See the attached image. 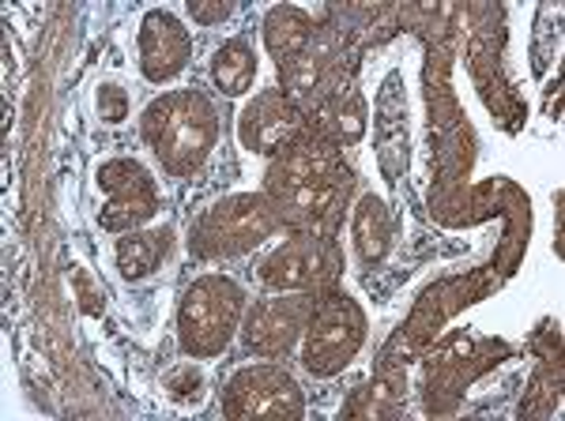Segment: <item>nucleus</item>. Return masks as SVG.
<instances>
[{
	"mask_svg": "<svg viewBox=\"0 0 565 421\" xmlns=\"http://www.w3.org/2000/svg\"><path fill=\"white\" fill-rule=\"evenodd\" d=\"M215 109L196 90H170L143 114V140L170 173H193L215 143Z\"/></svg>",
	"mask_w": 565,
	"mask_h": 421,
	"instance_id": "f257e3e1",
	"label": "nucleus"
},
{
	"mask_svg": "<svg viewBox=\"0 0 565 421\" xmlns=\"http://www.w3.org/2000/svg\"><path fill=\"white\" fill-rule=\"evenodd\" d=\"M242 290L223 274H204L181 301V346L193 358H212L231 343L242 320Z\"/></svg>",
	"mask_w": 565,
	"mask_h": 421,
	"instance_id": "f03ea898",
	"label": "nucleus"
},
{
	"mask_svg": "<svg viewBox=\"0 0 565 421\" xmlns=\"http://www.w3.org/2000/svg\"><path fill=\"white\" fill-rule=\"evenodd\" d=\"M359 343L362 313L348 298H328L321 305H313V313L306 320V369H313L317 377H332L354 358Z\"/></svg>",
	"mask_w": 565,
	"mask_h": 421,
	"instance_id": "7ed1b4c3",
	"label": "nucleus"
},
{
	"mask_svg": "<svg viewBox=\"0 0 565 421\" xmlns=\"http://www.w3.org/2000/svg\"><path fill=\"white\" fill-rule=\"evenodd\" d=\"M226 410L234 418H298L302 414V391L276 365H253L231 380Z\"/></svg>",
	"mask_w": 565,
	"mask_h": 421,
	"instance_id": "20e7f679",
	"label": "nucleus"
},
{
	"mask_svg": "<svg viewBox=\"0 0 565 421\" xmlns=\"http://www.w3.org/2000/svg\"><path fill=\"white\" fill-rule=\"evenodd\" d=\"M98 188L106 192L103 226L106 230H129V226L148 223L159 207L151 173L132 159H114L98 170Z\"/></svg>",
	"mask_w": 565,
	"mask_h": 421,
	"instance_id": "39448f33",
	"label": "nucleus"
},
{
	"mask_svg": "<svg viewBox=\"0 0 565 421\" xmlns=\"http://www.w3.org/2000/svg\"><path fill=\"white\" fill-rule=\"evenodd\" d=\"M271 230H276V210L257 196H234L204 218L200 237L207 252H242Z\"/></svg>",
	"mask_w": 565,
	"mask_h": 421,
	"instance_id": "423d86ee",
	"label": "nucleus"
},
{
	"mask_svg": "<svg viewBox=\"0 0 565 421\" xmlns=\"http://www.w3.org/2000/svg\"><path fill=\"white\" fill-rule=\"evenodd\" d=\"M242 143L257 154H282L302 140V114L282 90L257 95L242 109Z\"/></svg>",
	"mask_w": 565,
	"mask_h": 421,
	"instance_id": "0eeeda50",
	"label": "nucleus"
},
{
	"mask_svg": "<svg viewBox=\"0 0 565 421\" xmlns=\"http://www.w3.org/2000/svg\"><path fill=\"white\" fill-rule=\"evenodd\" d=\"M309 313H313V298L306 294L260 301L245 320V343L264 358H279V354H287L295 346L298 335H306Z\"/></svg>",
	"mask_w": 565,
	"mask_h": 421,
	"instance_id": "6e6552de",
	"label": "nucleus"
},
{
	"mask_svg": "<svg viewBox=\"0 0 565 421\" xmlns=\"http://www.w3.org/2000/svg\"><path fill=\"white\" fill-rule=\"evenodd\" d=\"M193 39L181 26L178 15L170 12H148L140 23V68L151 84H167L189 64Z\"/></svg>",
	"mask_w": 565,
	"mask_h": 421,
	"instance_id": "1a4fd4ad",
	"label": "nucleus"
},
{
	"mask_svg": "<svg viewBox=\"0 0 565 421\" xmlns=\"http://www.w3.org/2000/svg\"><path fill=\"white\" fill-rule=\"evenodd\" d=\"M324 268V249L313 237H302L295 245H282V249L264 263V279L279 290H309L313 282H321Z\"/></svg>",
	"mask_w": 565,
	"mask_h": 421,
	"instance_id": "9d476101",
	"label": "nucleus"
},
{
	"mask_svg": "<svg viewBox=\"0 0 565 421\" xmlns=\"http://www.w3.org/2000/svg\"><path fill=\"white\" fill-rule=\"evenodd\" d=\"M264 39H268L271 57L279 61V68H287L290 61H298L313 45V15L302 8H271L264 20Z\"/></svg>",
	"mask_w": 565,
	"mask_h": 421,
	"instance_id": "9b49d317",
	"label": "nucleus"
},
{
	"mask_svg": "<svg viewBox=\"0 0 565 421\" xmlns=\"http://www.w3.org/2000/svg\"><path fill=\"white\" fill-rule=\"evenodd\" d=\"M212 76L223 95H245L257 79V53L245 39H231L215 50L212 61Z\"/></svg>",
	"mask_w": 565,
	"mask_h": 421,
	"instance_id": "f8f14e48",
	"label": "nucleus"
},
{
	"mask_svg": "<svg viewBox=\"0 0 565 421\" xmlns=\"http://www.w3.org/2000/svg\"><path fill=\"white\" fill-rule=\"evenodd\" d=\"M321 125L335 140L354 143L362 132H366V109H362V98L354 90H332V95L321 102Z\"/></svg>",
	"mask_w": 565,
	"mask_h": 421,
	"instance_id": "ddd939ff",
	"label": "nucleus"
},
{
	"mask_svg": "<svg viewBox=\"0 0 565 421\" xmlns=\"http://www.w3.org/2000/svg\"><path fill=\"white\" fill-rule=\"evenodd\" d=\"M167 252V234H129L117 241V268L125 279H143Z\"/></svg>",
	"mask_w": 565,
	"mask_h": 421,
	"instance_id": "4468645a",
	"label": "nucleus"
},
{
	"mask_svg": "<svg viewBox=\"0 0 565 421\" xmlns=\"http://www.w3.org/2000/svg\"><path fill=\"white\" fill-rule=\"evenodd\" d=\"M354 234H359L362 256L377 260V256L385 252V245H388V215H385V207H381L377 199H366V204L359 207V218H354Z\"/></svg>",
	"mask_w": 565,
	"mask_h": 421,
	"instance_id": "2eb2a0df",
	"label": "nucleus"
},
{
	"mask_svg": "<svg viewBox=\"0 0 565 421\" xmlns=\"http://www.w3.org/2000/svg\"><path fill=\"white\" fill-rule=\"evenodd\" d=\"M167 391H170V399H178V402H196L200 391H204V373H200L196 365H181L174 377L167 380Z\"/></svg>",
	"mask_w": 565,
	"mask_h": 421,
	"instance_id": "dca6fc26",
	"label": "nucleus"
},
{
	"mask_svg": "<svg viewBox=\"0 0 565 421\" xmlns=\"http://www.w3.org/2000/svg\"><path fill=\"white\" fill-rule=\"evenodd\" d=\"M98 114H103V121H109V125L125 121V114H129V98H125V90L114 87V84L98 90Z\"/></svg>",
	"mask_w": 565,
	"mask_h": 421,
	"instance_id": "f3484780",
	"label": "nucleus"
},
{
	"mask_svg": "<svg viewBox=\"0 0 565 421\" xmlns=\"http://www.w3.org/2000/svg\"><path fill=\"white\" fill-rule=\"evenodd\" d=\"M196 23H223L231 15V4H189Z\"/></svg>",
	"mask_w": 565,
	"mask_h": 421,
	"instance_id": "a211bd4d",
	"label": "nucleus"
}]
</instances>
